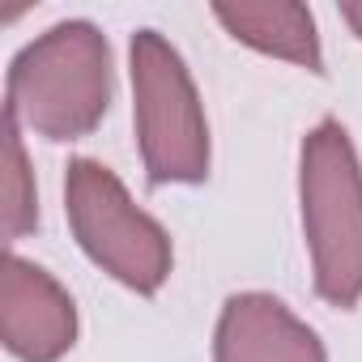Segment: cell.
<instances>
[{
    "label": "cell",
    "instance_id": "52a82bcc",
    "mask_svg": "<svg viewBox=\"0 0 362 362\" xmlns=\"http://www.w3.org/2000/svg\"><path fill=\"white\" fill-rule=\"evenodd\" d=\"M214 18L243 47H252L260 56H273V60H290V64H298L307 73H324V52H320L315 18H311L307 5H294V0H264V5H214Z\"/></svg>",
    "mask_w": 362,
    "mask_h": 362
},
{
    "label": "cell",
    "instance_id": "ba28073f",
    "mask_svg": "<svg viewBox=\"0 0 362 362\" xmlns=\"http://www.w3.org/2000/svg\"><path fill=\"white\" fill-rule=\"evenodd\" d=\"M5 239L18 243L39 226V197H35V170L22 145V124L5 111Z\"/></svg>",
    "mask_w": 362,
    "mask_h": 362
},
{
    "label": "cell",
    "instance_id": "3957f363",
    "mask_svg": "<svg viewBox=\"0 0 362 362\" xmlns=\"http://www.w3.org/2000/svg\"><path fill=\"white\" fill-rule=\"evenodd\" d=\"M132 124L149 184H205L209 179V119L197 81L158 30H136L128 47Z\"/></svg>",
    "mask_w": 362,
    "mask_h": 362
},
{
    "label": "cell",
    "instance_id": "8992f818",
    "mask_svg": "<svg viewBox=\"0 0 362 362\" xmlns=\"http://www.w3.org/2000/svg\"><path fill=\"white\" fill-rule=\"evenodd\" d=\"M214 362H328L324 341L277 294H230L214 328Z\"/></svg>",
    "mask_w": 362,
    "mask_h": 362
},
{
    "label": "cell",
    "instance_id": "7a4b0ae2",
    "mask_svg": "<svg viewBox=\"0 0 362 362\" xmlns=\"http://www.w3.org/2000/svg\"><path fill=\"white\" fill-rule=\"evenodd\" d=\"M298 205L315 294L341 311L362 298V162L337 119H320L298 149Z\"/></svg>",
    "mask_w": 362,
    "mask_h": 362
},
{
    "label": "cell",
    "instance_id": "5b68a950",
    "mask_svg": "<svg viewBox=\"0 0 362 362\" xmlns=\"http://www.w3.org/2000/svg\"><path fill=\"white\" fill-rule=\"evenodd\" d=\"M0 341L18 362H60L77 345V303L35 260L9 252L0 273Z\"/></svg>",
    "mask_w": 362,
    "mask_h": 362
},
{
    "label": "cell",
    "instance_id": "9c48e42d",
    "mask_svg": "<svg viewBox=\"0 0 362 362\" xmlns=\"http://www.w3.org/2000/svg\"><path fill=\"white\" fill-rule=\"evenodd\" d=\"M341 22L362 39V0H341Z\"/></svg>",
    "mask_w": 362,
    "mask_h": 362
},
{
    "label": "cell",
    "instance_id": "277c9868",
    "mask_svg": "<svg viewBox=\"0 0 362 362\" xmlns=\"http://www.w3.org/2000/svg\"><path fill=\"white\" fill-rule=\"evenodd\" d=\"M64 214L73 226L77 247L111 273L119 286L136 294H158L162 281L170 277L175 252L170 235L162 222H153L128 188L119 184V175L94 158H73L64 175Z\"/></svg>",
    "mask_w": 362,
    "mask_h": 362
},
{
    "label": "cell",
    "instance_id": "6da1fadb",
    "mask_svg": "<svg viewBox=\"0 0 362 362\" xmlns=\"http://www.w3.org/2000/svg\"><path fill=\"white\" fill-rule=\"evenodd\" d=\"M115 73L107 35L86 22H60L26 43L5 77V111L47 141L90 136L111 107Z\"/></svg>",
    "mask_w": 362,
    "mask_h": 362
}]
</instances>
